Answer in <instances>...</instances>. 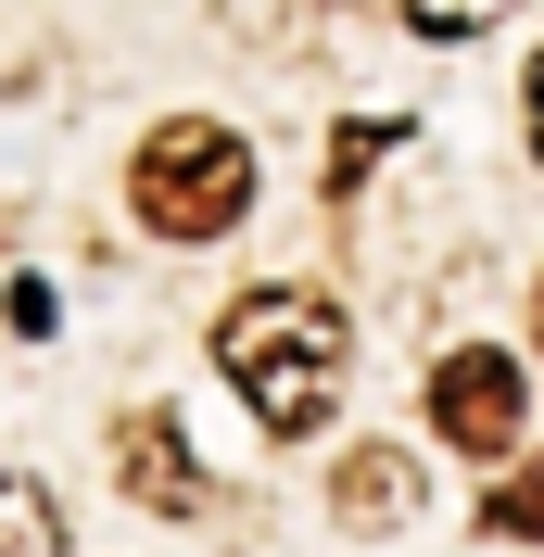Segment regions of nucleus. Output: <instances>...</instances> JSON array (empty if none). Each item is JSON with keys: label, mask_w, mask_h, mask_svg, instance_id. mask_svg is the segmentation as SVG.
Returning a JSON list of instances; mask_svg holds the SVG:
<instances>
[{"label": "nucleus", "mask_w": 544, "mask_h": 557, "mask_svg": "<svg viewBox=\"0 0 544 557\" xmlns=\"http://www.w3.org/2000/svg\"><path fill=\"white\" fill-rule=\"evenodd\" d=\"M519 0H406V26L418 38H481V26H507Z\"/></svg>", "instance_id": "obj_8"}, {"label": "nucleus", "mask_w": 544, "mask_h": 557, "mask_svg": "<svg viewBox=\"0 0 544 557\" xmlns=\"http://www.w3.org/2000/svg\"><path fill=\"white\" fill-rule=\"evenodd\" d=\"M380 152H393V127H342V139H330V190H355Z\"/></svg>", "instance_id": "obj_9"}, {"label": "nucleus", "mask_w": 544, "mask_h": 557, "mask_svg": "<svg viewBox=\"0 0 544 557\" xmlns=\"http://www.w3.org/2000/svg\"><path fill=\"white\" fill-rule=\"evenodd\" d=\"M481 532H507V545H544V456H519L507 482L481 494Z\"/></svg>", "instance_id": "obj_7"}, {"label": "nucleus", "mask_w": 544, "mask_h": 557, "mask_svg": "<svg viewBox=\"0 0 544 557\" xmlns=\"http://www.w3.org/2000/svg\"><path fill=\"white\" fill-rule=\"evenodd\" d=\"M127 203H139L152 242H228L254 215V139L215 127V114H165L127 152Z\"/></svg>", "instance_id": "obj_2"}, {"label": "nucleus", "mask_w": 544, "mask_h": 557, "mask_svg": "<svg viewBox=\"0 0 544 557\" xmlns=\"http://www.w3.org/2000/svg\"><path fill=\"white\" fill-rule=\"evenodd\" d=\"M431 431L456 456H519V431H532V381H519L507 343H456L431 368Z\"/></svg>", "instance_id": "obj_3"}, {"label": "nucleus", "mask_w": 544, "mask_h": 557, "mask_svg": "<svg viewBox=\"0 0 544 557\" xmlns=\"http://www.w3.org/2000/svg\"><path fill=\"white\" fill-rule=\"evenodd\" d=\"M330 520H342V532L418 520V456H406V444H355V456L330 469Z\"/></svg>", "instance_id": "obj_5"}, {"label": "nucleus", "mask_w": 544, "mask_h": 557, "mask_svg": "<svg viewBox=\"0 0 544 557\" xmlns=\"http://www.w3.org/2000/svg\"><path fill=\"white\" fill-rule=\"evenodd\" d=\"M532 317H544V292H532Z\"/></svg>", "instance_id": "obj_12"}, {"label": "nucleus", "mask_w": 544, "mask_h": 557, "mask_svg": "<svg viewBox=\"0 0 544 557\" xmlns=\"http://www.w3.org/2000/svg\"><path fill=\"white\" fill-rule=\"evenodd\" d=\"M519 114H532V165H544V51H532V89H519Z\"/></svg>", "instance_id": "obj_11"}, {"label": "nucleus", "mask_w": 544, "mask_h": 557, "mask_svg": "<svg viewBox=\"0 0 544 557\" xmlns=\"http://www.w3.org/2000/svg\"><path fill=\"white\" fill-rule=\"evenodd\" d=\"M0 557H64V507L26 469H0Z\"/></svg>", "instance_id": "obj_6"}, {"label": "nucleus", "mask_w": 544, "mask_h": 557, "mask_svg": "<svg viewBox=\"0 0 544 557\" xmlns=\"http://www.w3.org/2000/svg\"><path fill=\"white\" fill-rule=\"evenodd\" d=\"M0 317H13L26 343H51V278H13V305H0Z\"/></svg>", "instance_id": "obj_10"}, {"label": "nucleus", "mask_w": 544, "mask_h": 557, "mask_svg": "<svg viewBox=\"0 0 544 557\" xmlns=\"http://www.w3.org/2000/svg\"><path fill=\"white\" fill-rule=\"evenodd\" d=\"M215 368H228V393L254 406V431L305 444V431H330V406H342L355 330H342L330 292H305V278H267V292H240V305L215 317Z\"/></svg>", "instance_id": "obj_1"}, {"label": "nucleus", "mask_w": 544, "mask_h": 557, "mask_svg": "<svg viewBox=\"0 0 544 557\" xmlns=\"http://www.w3.org/2000/svg\"><path fill=\"white\" fill-rule=\"evenodd\" d=\"M114 482H127L152 520H203V456H190V431H177L165 406L114 418Z\"/></svg>", "instance_id": "obj_4"}]
</instances>
